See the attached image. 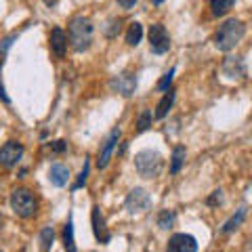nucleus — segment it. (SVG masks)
<instances>
[{
	"mask_svg": "<svg viewBox=\"0 0 252 252\" xmlns=\"http://www.w3.org/2000/svg\"><path fill=\"white\" fill-rule=\"evenodd\" d=\"M93 34H94V28H93V21L89 17H82V15H78L69 21L67 26V42L72 44V49L82 53L91 46L93 42Z\"/></svg>",
	"mask_w": 252,
	"mask_h": 252,
	"instance_id": "1",
	"label": "nucleus"
},
{
	"mask_svg": "<svg viewBox=\"0 0 252 252\" xmlns=\"http://www.w3.org/2000/svg\"><path fill=\"white\" fill-rule=\"evenodd\" d=\"M244 34H246V23L240 21V19H227L223 26H220L217 30V34H215V46L219 51H231L235 44H238Z\"/></svg>",
	"mask_w": 252,
	"mask_h": 252,
	"instance_id": "2",
	"label": "nucleus"
},
{
	"mask_svg": "<svg viewBox=\"0 0 252 252\" xmlns=\"http://www.w3.org/2000/svg\"><path fill=\"white\" fill-rule=\"evenodd\" d=\"M135 168L139 172V177L143 179H156L164 168V160L162 156L154 152V149H145L135 156Z\"/></svg>",
	"mask_w": 252,
	"mask_h": 252,
	"instance_id": "3",
	"label": "nucleus"
},
{
	"mask_svg": "<svg viewBox=\"0 0 252 252\" xmlns=\"http://www.w3.org/2000/svg\"><path fill=\"white\" fill-rule=\"evenodd\" d=\"M11 206L21 219H32L38 210V202L30 189L19 187V189H13L11 193Z\"/></svg>",
	"mask_w": 252,
	"mask_h": 252,
	"instance_id": "4",
	"label": "nucleus"
},
{
	"mask_svg": "<svg viewBox=\"0 0 252 252\" xmlns=\"http://www.w3.org/2000/svg\"><path fill=\"white\" fill-rule=\"evenodd\" d=\"M124 206L130 215H139V212H145L149 206H152V195H149L143 187H135L130 189L128 195L124 200Z\"/></svg>",
	"mask_w": 252,
	"mask_h": 252,
	"instance_id": "5",
	"label": "nucleus"
},
{
	"mask_svg": "<svg viewBox=\"0 0 252 252\" xmlns=\"http://www.w3.org/2000/svg\"><path fill=\"white\" fill-rule=\"evenodd\" d=\"M149 49L156 55H164L170 49V36L162 23H154L149 28Z\"/></svg>",
	"mask_w": 252,
	"mask_h": 252,
	"instance_id": "6",
	"label": "nucleus"
},
{
	"mask_svg": "<svg viewBox=\"0 0 252 252\" xmlns=\"http://www.w3.org/2000/svg\"><path fill=\"white\" fill-rule=\"evenodd\" d=\"M120 135H122V130L120 128H114L107 135V139L103 141V145H101V149H99V156H97V166H99V170L107 168L109 160H112V154H114V149H116V143L120 141Z\"/></svg>",
	"mask_w": 252,
	"mask_h": 252,
	"instance_id": "7",
	"label": "nucleus"
},
{
	"mask_svg": "<svg viewBox=\"0 0 252 252\" xmlns=\"http://www.w3.org/2000/svg\"><path fill=\"white\" fill-rule=\"evenodd\" d=\"M21 156H23V145L17 143V141H9V143H4L0 147V166H4V168L17 166Z\"/></svg>",
	"mask_w": 252,
	"mask_h": 252,
	"instance_id": "8",
	"label": "nucleus"
},
{
	"mask_svg": "<svg viewBox=\"0 0 252 252\" xmlns=\"http://www.w3.org/2000/svg\"><path fill=\"white\" fill-rule=\"evenodd\" d=\"M166 252H198V242L189 233H175L166 244Z\"/></svg>",
	"mask_w": 252,
	"mask_h": 252,
	"instance_id": "9",
	"label": "nucleus"
},
{
	"mask_svg": "<svg viewBox=\"0 0 252 252\" xmlns=\"http://www.w3.org/2000/svg\"><path fill=\"white\" fill-rule=\"evenodd\" d=\"M109 89H112L114 93H120L122 97H130L137 89V78L132 74H118V76L112 78Z\"/></svg>",
	"mask_w": 252,
	"mask_h": 252,
	"instance_id": "10",
	"label": "nucleus"
},
{
	"mask_svg": "<svg viewBox=\"0 0 252 252\" xmlns=\"http://www.w3.org/2000/svg\"><path fill=\"white\" fill-rule=\"evenodd\" d=\"M223 74L229 80H242L246 78V63L242 57H227L223 61Z\"/></svg>",
	"mask_w": 252,
	"mask_h": 252,
	"instance_id": "11",
	"label": "nucleus"
},
{
	"mask_svg": "<svg viewBox=\"0 0 252 252\" xmlns=\"http://www.w3.org/2000/svg\"><path fill=\"white\" fill-rule=\"evenodd\" d=\"M91 220H93V231H94V238H97L101 244H107L109 240H112V235H109L107 227H105V219H103V215H101L99 206H93Z\"/></svg>",
	"mask_w": 252,
	"mask_h": 252,
	"instance_id": "12",
	"label": "nucleus"
},
{
	"mask_svg": "<svg viewBox=\"0 0 252 252\" xmlns=\"http://www.w3.org/2000/svg\"><path fill=\"white\" fill-rule=\"evenodd\" d=\"M51 51L57 55V57H65V51H67V36L61 28H53L51 32Z\"/></svg>",
	"mask_w": 252,
	"mask_h": 252,
	"instance_id": "13",
	"label": "nucleus"
},
{
	"mask_svg": "<svg viewBox=\"0 0 252 252\" xmlns=\"http://www.w3.org/2000/svg\"><path fill=\"white\" fill-rule=\"evenodd\" d=\"M49 181H51V185H55V187L67 185V181H69V168L65 166V164H53L51 170H49Z\"/></svg>",
	"mask_w": 252,
	"mask_h": 252,
	"instance_id": "14",
	"label": "nucleus"
},
{
	"mask_svg": "<svg viewBox=\"0 0 252 252\" xmlns=\"http://www.w3.org/2000/svg\"><path fill=\"white\" fill-rule=\"evenodd\" d=\"M185 147L183 145H177L175 149H172V156H170V175H177V172L183 168V164H185Z\"/></svg>",
	"mask_w": 252,
	"mask_h": 252,
	"instance_id": "15",
	"label": "nucleus"
},
{
	"mask_svg": "<svg viewBox=\"0 0 252 252\" xmlns=\"http://www.w3.org/2000/svg\"><path fill=\"white\" fill-rule=\"evenodd\" d=\"M63 246H65V252H78L76 250V240H74V220H72V217L67 219L65 227H63Z\"/></svg>",
	"mask_w": 252,
	"mask_h": 252,
	"instance_id": "16",
	"label": "nucleus"
},
{
	"mask_svg": "<svg viewBox=\"0 0 252 252\" xmlns=\"http://www.w3.org/2000/svg\"><path fill=\"white\" fill-rule=\"evenodd\" d=\"M172 103H175V91H166V94H164V97L160 99V103H158V107H156V118H158V120H160V118H164V116H166L168 114V109L172 107Z\"/></svg>",
	"mask_w": 252,
	"mask_h": 252,
	"instance_id": "17",
	"label": "nucleus"
},
{
	"mask_svg": "<svg viewBox=\"0 0 252 252\" xmlns=\"http://www.w3.org/2000/svg\"><path fill=\"white\" fill-rule=\"evenodd\" d=\"M141 38H143V26L141 23H130L128 32H126V42H128L130 46H137L141 42Z\"/></svg>",
	"mask_w": 252,
	"mask_h": 252,
	"instance_id": "18",
	"label": "nucleus"
},
{
	"mask_svg": "<svg viewBox=\"0 0 252 252\" xmlns=\"http://www.w3.org/2000/svg\"><path fill=\"white\" fill-rule=\"evenodd\" d=\"M244 219H246V208H240V210H238V215H233V217L223 225V233H231V231H235V229H238V227L242 225V220H244Z\"/></svg>",
	"mask_w": 252,
	"mask_h": 252,
	"instance_id": "19",
	"label": "nucleus"
},
{
	"mask_svg": "<svg viewBox=\"0 0 252 252\" xmlns=\"http://www.w3.org/2000/svg\"><path fill=\"white\" fill-rule=\"evenodd\" d=\"M175 220H177L175 210H162L160 215H158V227H160V229H170V227L175 225Z\"/></svg>",
	"mask_w": 252,
	"mask_h": 252,
	"instance_id": "20",
	"label": "nucleus"
},
{
	"mask_svg": "<svg viewBox=\"0 0 252 252\" xmlns=\"http://www.w3.org/2000/svg\"><path fill=\"white\" fill-rule=\"evenodd\" d=\"M152 120H154V116L149 109H143V112L139 114V120H137V132H145L149 126H152Z\"/></svg>",
	"mask_w": 252,
	"mask_h": 252,
	"instance_id": "21",
	"label": "nucleus"
},
{
	"mask_svg": "<svg viewBox=\"0 0 252 252\" xmlns=\"http://www.w3.org/2000/svg\"><path fill=\"white\" fill-rule=\"evenodd\" d=\"M89 170H91V162H89V158H84V166L80 170V175H78V181L72 185V189L76 191V189H80L84 183H86V179H89Z\"/></svg>",
	"mask_w": 252,
	"mask_h": 252,
	"instance_id": "22",
	"label": "nucleus"
},
{
	"mask_svg": "<svg viewBox=\"0 0 252 252\" xmlns=\"http://www.w3.org/2000/svg\"><path fill=\"white\" fill-rule=\"evenodd\" d=\"M53 238H55L53 227H44V229L40 231V244H42L44 250H49V248L53 246Z\"/></svg>",
	"mask_w": 252,
	"mask_h": 252,
	"instance_id": "23",
	"label": "nucleus"
},
{
	"mask_svg": "<svg viewBox=\"0 0 252 252\" xmlns=\"http://www.w3.org/2000/svg\"><path fill=\"white\" fill-rule=\"evenodd\" d=\"M210 9H212V15H215V17H223V15L229 11V6H227L223 0H210Z\"/></svg>",
	"mask_w": 252,
	"mask_h": 252,
	"instance_id": "24",
	"label": "nucleus"
},
{
	"mask_svg": "<svg viewBox=\"0 0 252 252\" xmlns=\"http://www.w3.org/2000/svg\"><path fill=\"white\" fill-rule=\"evenodd\" d=\"M172 76H175V67H172L168 74H164L160 80H158V91H164V93H166L168 86H170V82H172Z\"/></svg>",
	"mask_w": 252,
	"mask_h": 252,
	"instance_id": "25",
	"label": "nucleus"
},
{
	"mask_svg": "<svg viewBox=\"0 0 252 252\" xmlns=\"http://www.w3.org/2000/svg\"><path fill=\"white\" fill-rule=\"evenodd\" d=\"M220 200H223V191L217 189V191H212V195L206 200V204H208V206H217V204H220Z\"/></svg>",
	"mask_w": 252,
	"mask_h": 252,
	"instance_id": "26",
	"label": "nucleus"
},
{
	"mask_svg": "<svg viewBox=\"0 0 252 252\" xmlns=\"http://www.w3.org/2000/svg\"><path fill=\"white\" fill-rule=\"evenodd\" d=\"M51 149H53L55 154H63V152H65V149H67V143H65V141H63V139H59V141H53V143H51Z\"/></svg>",
	"mask_w": 252,
	"mask_h": 252,
	"instance_id": "27",
	"label": "nucleus"
},
{
	"mask_svg": "<svg viewBox=\"0 0 252 252\" xmlns=\"http://www.w3.org/2000/svg\"><path fill=\"white\" fill-rule=\"evenodd\" d=\"M0 67H2V59H0ZM0 101H2V103H6V105H9V103H11L9 94H6V93H4V86H2V82H0Z\"/></svg>",
	"mask_w": 252,
	"mask_h": 252,
	"instance_id": "28",
	"label": "nucleus"
},
{
	"mask_svg": "<svg viewBox=\"0 0 252 252\" xmlns=\"http://www.w3.org/2000/svg\"><path fill=\"white\" fill-rule=\"evenodd\" d=\"M118 4H120L122 9H132V6L137 4V0H118Z\"/></svg>",
	"mask_w": 252,
	"mask_h": 252,
	"instance_id": "29",
	"label": "nucleus"
},
{
	"mask_svg": "<svg viewBox=\"0 0 252 252\" xmlns=\"http://www.w3.org/2000/svg\"><path fill=\"white\" fill-rule=\"evenodd\" d=\"M223 2H225V4H227V6H229V9H231V6H233V4H235V0H223Z\"/></svg>",
	"mask_w": 252,
	"mask_h": 252,
	"instance_id": "30",
	"label": "nucleus"
},
{
	"mask_svg": "<svg viewBox=\"0 0 252 252\" xmlns=\"http://www.w3.org/2000/svg\"><path fill=\"white\" fill-rule=\"evenodd\" d=\"M152 2H154V4H162V2H164V0H152Z\"/></svg>",
	"mask_w": 252,
	"mask_h": 252,
	"instance_id": "31",
	"label": "nucleus"
}]
</instances>
